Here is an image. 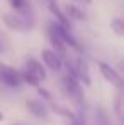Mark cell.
Returning a JSON list of instances; mask_svg holds the SVG:
<instances>
[{"mask_svg":"<svg viewBox=\"0 0 124 125\" xmlns=\"http://www.w3.org/2000/svg\"><path fill=\"white\" fill-rule=\"evenodd\" d=\"M63 14H65V17L68 21H85L87 19V14L83 12L80 7H77L75 3H66Z\"/></svg>","mask_w":124,"mask_h":125,"instance_id":"8fae6325","label":"cell"},{"mask_svg":"<svg viewBox=\"0 0 124 125\" xmlns=\"http://www.w3.org/2000/svg\"><path fill=\"white\" fill-rule=\"evenodd\" d=\"M26 108L29 110V113H32L38 118H48V108L41 100H27Z\"/></svg>","mask_w":124,"mask_h":125,"instance_id":"30bf717a","label":"cell"},{"mask_svg":"<svg viewBox=\"0 0 124 125\" xmlns=\"http://www.w3.org/2000/svg\"><path fill=\"white\" fill-rule=\"evenodd\" d=\"M2 120H3V113L0 112V122H2Z\"/></svg>","mask_w":124,"mask_h":125,"instance_id":"d6986e66","label":"cell"},{"mask_svg":"<svg viewBox=\"0 0 124 125\" xmlns=\"http://www.w3.org/2000/svg\"><path fill=\"white\" fill-rule=\"evenodd\" d=\"M3 22H5V25L9 27V29H12V31H27V29H31L32 27V19H29L27 17V14H19V15H15V14H3Z\"/></svg>","mask_w":124,"mask_h":125,"instance_id":"7a4b0ae2","label":"cell"},{"mask_svg":"<svg viewBox=\"0 0 124 125\" xmlns=\"http://www.w3.org/2000/svg\"><path fill=\"white\" fill-rule=\"evenodd\" d=\"M21 80H22V83H27V84H31V86H34V88H38L39 83H41V81H38L34 76H31V74H29V73H26V71L21 73Z\"/></svg>","mask_w":124,"mask_h":125,"instance_id":"9a60e30c","label":"cell"},{"mask_svg":"<svg viewBox=\"0 0 124 125\" xmlns=\"http://www.w3.org/2000/svg\"><path fill=\"white\" fill-rule=\"evenodd\" d=\"M63 83V88H65V91H66V95L68 96H71V100L73 102H77L78 105L83 103V95H82V84L78 83L75 78H71V76H63L61 80Z\"/></svg>","mask_w":124,"mask_h":125,"instance_id":"3957f363","label":"cell"},{"mask_svg":"<svg viewBox=\"0 0 124 125\" xmlns=\"http://www.w3.org/2000/svg\"><path fill=\"white\" fill-rule=\"evenodd\" d=\"M110 29H112V32L116 36H119V37L124 36V22L121 19H114V21L110 22Z\"/></svg>","mask_w":124,"mask_h":125,"instance_id":"5bb4252c","label":"cell"},{"mask_svg":"<svg viewBox=\"0 0 124 125\" xmlns=\"http://www.w3.org/2000/svg\"><path fill=\"white\" fill-rule=\"evenodd\" d=\"M97 68H99L100 74L104 76V80L107 83H110L116 88H123V76L117 73V69H114L110 64H107V62H104V61L97 62Z\"/></svg>","mask_w":124,"mask_h":125,"instance_id":"277c9868","label":"cell"},{"mask_svg":"<svg viewBox=\"0 0 124 125\" xmlns=\"http://www.w3.org/2000/svg\"><path fill=\"white\" fill-rule=\"evenodd\" d=\"M9 3H10V7H12L15 12H19V14H27V9H29L27 0H9Z\"/></svg>","mask_w":124,"mask_h":125,"instance_id":"7c38bea8","label":"cell"},{"mask_svg":"<svg viewBox=\"0 0 124 125\" xmlns=\"http://www.w3.org/2000/svg\"><path fill=\"white\" fill-rule=\"evenodd\" d=\"M44 3H46V7L49 9V12L56 17V22L58 24H61V25H65L66 29H71V24H70V21L65 17V14H63V10L60 9V5H58V0H42Z\"/></svg>","mask_w":124,"mask_h":125,"instance_id":"ba28073f","label":"cell"},{"mask_svg":"<svg viewBox=\"0 0 124 125\" xmlns=\"http://www.w3.org/2000/svg\"><path fill=\"white\" fill-rule=\"evenodd\" d=\"M48 37H49V42H51V51H55L60 58H65L66 54H68V47L65 46V42L56 36V32L51 29V27H48Z\"/></svg>","mask_w":124,"mask_h":125,"instance_id":"9c48e42d","label":"cell"},{"mask_svg":"<svg viewBox=\"0 0 124 125\" xmlns=\"http://www.w3.org/2000/svg\"><path fill=\"white\" fill-rule=\"evenodd\" d=\"M97 125H112L110 122V117H109V113H107V110L105 108H97Z\"/></svg>","mask_w":124,"mask_h":125,"instance_id":"4fadbf2b","label":"cell"},{"mask_svg":"<svg viewBox=\"0 0 124 125\" xmlns=\"http://www.w3.org/2000/svg\"><path fill=\"white\" fill-rule=\"evenodd\" d=\"M70 125H85V120H83L82 112H80L78 115H73V117L70 118Z\"/></svg>","mask_w":124,"mask_h":125,"instance_id":"2e32d148","label":"cell"},{"mask_svg":"<svg viewBox=\"0 0 124 125\" xmlns=\"http://www.w3.org/2000/svg\"><path fill=\"white\" fill-rule=\"evenodd\" d=\"M14 125H17V124H14Z\"/></svg>","mask_w":124,"mask_h":125,"instance_id":"ffe728a7","label":"cell"},{"mask_svg":"<svg viewBox=\"0 0 124 125\" xmlns=\"http://www.w3.org/2000/svg\"><path fill=\"white\" fill-rule=\"evenodd\" d=\"M41 56H42V62H44V66L48 68V69H51V71H61L63 68V58H60L55 51H51V49H42L41 51Z\"/></svg>","mask_w":124,"mask_h":125,"instance_id":"8992f818","label":"cell"},{"mask_svg":"<svg viewBox=\"0 0 124 125\" xmlns=\"http://www.w3.org/2000/svg\"><path fill=\"white\" fill-rule=\"evenodd\" d=\"M0 83L5 84L7 88H19L22 84L21 73L15 68L0 62Z\"/></svg>","mask_w":124,"mask_h":125,"instance_id":"6da1fadb","label":"cell"},{"mask_svg":"<svg viewBox=\"0 0 124 125\" xmlns=\"http://www.w3.org/2000/svg\"><path fill=\"white\" fill-rule=\"evenodd\" d=\"M71 2H77V3H83V5H90L92 0H71Z\"/></svg>","mask_w":124,"mask_h":125,"instance_id":"ac0fdd59","label":"cell"},{"mask_svg":"<svg viewBox=\"0 0 124 125\" xmlns=\"http://www.w3.org/2000/svg\"><path fill=\"white\" fill-rule=\"evenodd\" d=\"M49 27L56 32V36L65 42V46H66V47L70 46V47H73V49H80V44H78V41L73 37V34H71V31H70V29H66L65 25L58 24V22H51V24H49Z\"/></svg>","mask_w":124,"mask_h":125,"instance_id":"5b68a950","label":"cell"},{"mask_svg":"<svg viewBox=\"0 0 124 125\" xmlns=\"http://www.w3.org/2000/svg\"><path fill=\"white\" fill-rule=\"evenodd\" d=\"M38 93L41 95L42 98H46V100H49V102L53 100V98H51V93H49L48 90H44V88H41V86H38Z\"/></svg>","mask_w":124,"mask_h":125,"instance_id":"e0dca14e","label":"cell"},{"mask_svg":"<svg viewBox=\"0 0 124 125\" xmlns=\"http://www.w3.org/2000/svg\"><path fill=\"white\" fill-rule=\"evenodd\" d=\"M26 73H29L31 76H34L38 81H44L46 80V69L42 66V62H39L34 58H27L26 59Z\"/></svg>","mask_w":124,"mask_h":125,"instance_id":"52a82bcc","label":"cell"}]
</instances>
